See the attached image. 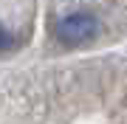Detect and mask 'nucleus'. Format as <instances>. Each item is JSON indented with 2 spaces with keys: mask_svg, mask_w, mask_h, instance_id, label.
<instances>
[{
  "mask_svg": "<svg viewBox=\"0 0 127 124\" xmlns=\"http://www.w3.org/2000/svg\"><path fill=\"white\" fill-rule=\"evenodd\" d=\"M96 28H99V20L88 11H79V14H71V17H62L57 23L54 34L62 45H82V42L96 37Z\"/></svg>",
  "mask_w": 127,
  "mask_h": 124,
  "instance_id": "1",
  "label": "nucleus"
},
{
  "mask_svg": "<svg viewBox=\"0 0 127 124\" xmlns=\"http://www.w3.org/2000/svg\"><path fill=\"white\" fill-rule=\"evenodd\" d=\"M9 48H11V37H9V31L0 25V51H9Z\"/></svg>",
  "mask_w": 127,
  "mask_h": 124,
  "instance_id": "2",
  "label": "nucleus"
}]
</instances>
